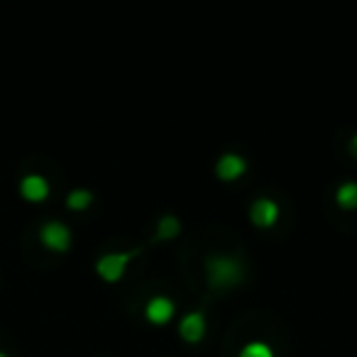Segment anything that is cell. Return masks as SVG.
I'll return each mask as SVG.
<instances>
[{
  "label": "cell",
  "instance_id": "cell-3",
  "mask_svg": "<svg viewBox=\"0 0 357 357\" xmlns=\"http://www.w3.org/2000/svg\"><path fill=\"white\" fill-rule=\"evenodd\" d=\"M245 169H248V162L238 152H223L218 157V162H215V174L223 181H235L238 176H243Z\"/></svg>",
  "mask_w": 357,
  "mask_h": 357
},
{
  "label": "cell",
  "instance_id": "cell-12",
  "mask_svg": "<svg viewBox=\"0 0 357 357\" xmlns=\"http://www.w3.org/2000/svg\"><path fill=\"white\" fill-rule=\"evenodd\" d=\"M91 201H93V194H91L89 189H74L66 196V206L74 211H81V208H86V206H91Z\"/></svg>",
  "mask_w": 357,
  "mask_h": 357
},
{
  "label": "cell",
  "instance_id": "cell-5",
  "mask_svg": "<svg viewBox=\"0 0 357 357\" xmlns=\"http://www.w3.org/2000/svg\"><path fill=\"white\" fill-rule=\"evenodd\" d=\"M40 238H42V243H45L47 248L66 250L71 245V230L66 228L64 223H59V220H50V223L42 225Z\"/></svg>",
  "mask_w": 357,
  "mask_h": 357
},
{
  "label": "cell",
  "instance_id": "cell-1",
  "mask_svg": "<svg viewBox=\"0 0 357 357\" xmlns=\"http://www.w3.org/2000/svg\"><path fill=\"white\" fill-rule=\"evenodd\" d=\"M206 277L213 287L228 289L243 279V267H240L238 259L228 257V255H211L206 259Z\"/></svg>",
  "mask_w": 357,
  "mask_h": 357
},
{
  "label": "cell",
  "instance_id": "cell-7",
  "mask_svg": "<svg viewBox=\"0 0 357 357\" xmlns=\"http://www.w3.org/2000/svg\"><path fill=\"white\" fill-rule=\"evenodd\" d=\"M178 333L189 342H199L206 335V316L201 311H189L181 323H178Z\"/></svg>",
  "mask_w": 357,
  "mask_h": 357
},
{
  "label": "cell",
  "instance_id": "cell-9",
  "mask_svg": "<svg viewBox=\"0 0 357 357\" xmlns=\"http://www.w3.org/2000/svg\"><path fill=\"white\" fill-rule=\"evenodd\" d=\"M335 201L340 208H357V181H345V184L337 186L335 191Z\"/></svg>",
  "mask_w": 357,
  "mask_h": 357
},
{
  "label": "cell",
  "instance_id": "cell-6",
  "mask_svg": "<svg viewBox=\"0 0 357 357\" xmlns=\"http://www.w3.org/2000/svg\"><path fill=\"white\" fill-rule=\"evenodd\" d=\"M174 313H176V303H174L169 296H164V294L152 296L147 301V306H144V316H147V321H152V323H167Z\"/></svg>",
  "mask_w": 357,
  "mask_h": 357
},
{
  "label": "cell",
  "instance_id": "cell-10",
  "mask_svg": "<svg viewBox=\"0 0 357 357\" xmlns=\"http://www.w3.org/2000/svg\"><path fill=\"white\" fill-rule=\"evenodd\" d=\"M178 230H181V220H178L176 215L167 213V215H162V218H159V223H157V238L172 240V238H176V235H178Z\"/></svg>",
  "mask_w": 357,
  "mask_h": 357
},
{
  "label": "cell",
  "instance_id": "cell-2",
  "mask_svg": "<svg viewBox=\"0 0 357 357\" xmlns=\"http://www.w3.org/2000/svg\"><path fill=\"white\" fill-rule=\"evenodd\" d=\"M135 257V252H105L103 257H98L96 269L105 282H118L125 274V267L130 264V259Z\"/></svg>",
  "mask_w": 357,
  "mask_h": 357
},
{
  "label": "cell",
  "instance_id": "cell-8",
  "mask_svg": "<svg viewBox=\"0 0 357 357\" xmlns=\"http://www.w3.org/2000/svg\"><path fill=\"white\" fill-rule=\"evenodd\" d=\"M20 191L27 201H42L50 196V181L42 174H27L20 181Z\"/></svg>",
  "mask_w": 357,
  "mask_h": 357
},
{
  "label": "cell",
  "instance_id": "cell-4",
  "mask_svg": "<svg viewBox=\"0 0 357 357\" xmlns=\"http://www.w3.org/2000/svg\"><path fill=\"white\" fill-rule=\"evenodd\" d=\"M250 218H252L255 225H262V228L274 225L279 218V204L274 199H267V196H259L250 206Z\"/></svg>",
  "mask_w": 357,
  "mask_h": 357
},
{
  "label": "cell",
  "instance_id": "cell-14",
  "mask_svg": "<svg viewBox=\"0 0 357 357\" xmlns=\"http://www.w3.org/2000/svg\"><path fill=\"white\" fill-rule=\"evenodd\" d=\"M0 357H8V355H6V352H3V350H0Z\"/></svg>",
  "mask_w": 357,
  "mask_h": 357
},
{
  "label": "cell",
  "instance_id": "cell-13",
  "mask_svg": "<svg viewBox=\"0 0 357 357\" xmlns=\"http://www.w3.org/2000/svg\"><path fill=\"white\" fill-rule=\"evenodd\" d=\"M350 152H352V157H357V135H352V139H350Z\"/></svg>",
  "mask_w": 357,
  "mask_h": 357
},
{
  "label": "cell",
  "instance_id": "cell-11",
  "mask_svg": "<svg viewBox=\"0 0 357 357\" xmlns=\"http://www.w3.org/2000/svg\"><path fill=\"white\" fill-rule=\"evenodd\" d=\"M238 357H274V350L262 340H252L248 345H243Z\"/></svg>",
  "mask_w": 357,
  "mask_h": 357
}]
</instances>
